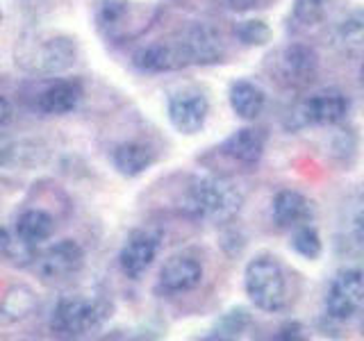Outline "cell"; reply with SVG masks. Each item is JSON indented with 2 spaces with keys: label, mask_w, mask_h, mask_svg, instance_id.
<instances>
[{
  "label": "cell",
  "mask_w": 364,
  "mask_h": 341,
  "mask_svg": "<svg viewBox=\"0 0 364 341\" xmlns=\"http://www.w3.org/2000/svg\"><path fill=\"white\" fill-rule=\"evenodd\" d=\"M189 66H214L225 60V43L221 34L208 23H191L180 37Z\"/></svg>",
  "instance_id": "obj_8"
},
{
  "label": "cell",
  "mask_w": 364,
  "mask_h": 341,
  "mask_svg": "<svg viewBox=\"0 0 364 341\" xmlns=\"http://www.w3.org/2000/svg\"><path fill=\"white\" fill-rule=\"evenodd\" d=\"M159 253V234L151 230H136L128 237V242L119 253V266L125 278L139 280L153 266Z\"/></svg>",
  "instance_id": "obj_12"
},
{
  "label": "cell",
  "mask_w": 364,
  "mask_h": 341,
  "mask_svg": "<svg viewBox=\"0 0 364 341\" xmlns=\"http://www.w3.org/2000/svg\"><path fill=\"white\" fill-rule=\"evenodd\" d=\"M278 75L289 87H307L318 75V55L307 43H289L278 55Z\"/></svg>",
  "instance_id": "obj_10"
},
{
  "label": "cell",
  "mask_w": 364,
  "mask_h": 341,
  "mask_svg": "<svg viewBox=\"0 0 364 341\" xmlns=\"http://www.w3.org/2000/svg\"><path fill=\"white\" fill-rule=\"evenodd\" d=\"M335 39L341 45H360L364 41V7L350 9L335 26Z\"/></svg>",
  "instance_id": "obj_25"
},
{
  "label": "cell",
  "mask_w": 364,
  "mask_h": 341,
  "mask_svg": "<svg viewBox=\"0 0 364 341\" xmlns=\"http://www.w3.org/2000/svg\"><path fill=\"white\" fill-rule=\"evenodd\" d=\"M250 321H253V318H250L248 310H244V307H232V310H228L219 321H216L208 339H221V341L239 339L248 330Z\"/></svg>",
  "instance_id": "obj_22"
},
{
  "label": "cell",
  "mask_w": 364,
  "mask_h": 341,
  "mask_svg": "<svg viewBox=\"0 0 364 341\" xmlns=\"http://www.w3.org/2000/svg\"><path fill=\"white\" fill-rule=\"evenodd\" d=\"M230 107L239 119L255 121L267 107V94L259 85L250 82V80H235L230 85Z\"/></svg>",
  "instance_id": "obj_18"
},
{
  "label": "cell",
  "mask_w": 364,
  "mask_h": 341,
  "mask_svg": "<svg viewBox=\"0 0 364 341\" xmlns=\"http://www.w3.org/2000/svg\"><path fill=\"white\" fill-rule=\"evenodd\" d=\"M16 239L23 244H28L32 248H39L43 242H48L55 232V219L43 210L30 207L26 212L18 214V219L14 223Z\"/></svg>",
  "instance_id": "obj_19"
},
{
  "label": "cell",
  "mask_w": 364,
  "mask_h": 341,
  "mask_svg": "<svg viewBox=\"0 0 364 341\" xmlns=\"http://www.w3.org/2000/svg\"><path fill=\"white\" fill-rule=\"evenodd\" d=\"M360 310H362V323H360V325H362V335H364V303H362Z\"/></svg>",
  "instance_id": "obj_34"
},
{
  "label": "cell",
  "mask_w": 364,
  "mask_h": 341,
  "mask_svg": "<svg viewBox=\"0 0 364 341\" xmlns=\"http://www.w3.org/2000/svg\"><path fill=\"white\" fill-rule=\"evenodd\" d=\"M112 312L114 305L105 296H96V298L71 296L55 305L50 314V330L60 337H85L105 323Z\"/></svg>",
  "instance_id": "obj_3"
},
{
  "label": "cell",
  "mask_w": 364,
  "mask_h": 341,
  "mask_svg": "<svg viewBox=\"0 0 364 341\" xmlns=\"http://www.w3.org/2000/svg\"><path fill=\"white\" fill-rule=\"evenodd\" d=\"M244 289L250 303L269 314L282 312L289 303L287 273L273 255H257L248 261L244 271Z\"/></svg>",
  "instance_id": "obj_2"
},
{
  "label": "cell",
  "mask_w": 364,
  "mask_h": 341,
  "mask_svg": "<svg viewBox=\"0 0 364 341\" xmlns=\"http://www.w3.org/2000/svg\"><path fill=\"white\" fill-rule=\"evenodd\" d=\"M330 157H333L339 166H344L348 170V166L355 162V157H358V134H355V130L341 128L333 134V139H330Z\"/></svg>",
  "instance_id": "obj_26"
},
{
  "label": "cell",
  "mask_w": 364,
  "mask_h": 341,
  "mask_svg": "<svg viewBox=\"0 0 364 341\" xmlns=\"http://www.w3.org/2000/svg\"><path fill=\"white\" fill-rule=\"evenodd\" d=\"M353 242H355V246L364 253V207L355 214V219H353Z\"/></svg>",
  "instance_id": "obj_28"
},
{
  "label": "cell",
  "mask_w": 364,
  "mask_h": 341,
  "mask_svg": "<svg viewBox=\"0 0 364 341\" xmlns=\"http://www.w3.org/2000/svg\"><path fill=\"white\" fill-rule=\"evenodd\" d=\"M350 112V98L346 94H341L339 89H323L318 94L301 100L289 114L287 128L299 130L305 125H333L344 123Z\"/></svg>",
  "instance_id": "obj_5"
},
{
  "label": "cell",
  "mask_w": 364,
  "mask_h": 341,
  "mask_svg": "<svg viewBox=\"0 0 364 341\" xmlns=\"http://www.w3.org/2000/svg\"><path fill=\"white\" fill-rule=\"evenodd\" d=\"M330 0H294L291 23L296 30H310L326 18Z\"/></svg>",
  "instance_id": "obj_24"
},
{
  "label": "cell",
  "mask_w": 364,
  "mask_h": 341,
  "mask_svg": "<svg viewBox=\"0 0 364 341\" xmlns=\"http://www.w3.org/2000/svg\"><path fill=\"white\" fill-rule=\"evenodd\" d=\"M0 23H3V7H0Z\"/></svg>",
  "instance_id": "obj_35"
},
{
  "label": "cell",
  "mask_w": 364,
  "mask_h": 341,
  "mask_svg": "<svg viewBox=\"0 0 364 341\" xmlns=\"http://www.w3.org/2000/svg\"><path fill=\"white\" fill-rule=\"evenodd\" d=\"M39 307V298L26 284H14L9 287L0 303V321L5 323H18L23 318L32 316Z\"/></svg>",
  "instance_id": "obj_21"
},
{
  "label": "cell",
  "mask_w": 364,
  "mask_h": 341,
  "mask_svg": "<svg viewBox=\"0 0 364 341\" xmlns=\"http://www.w3.org/2000/svg\"><path fill=\"white\" fill-rule=\"evenodd\" d=\"M244 196L230 180L216 175H193L182 193V212L189 219L228 225L239 214Z\"/></svg>",
  "instance_id": "obj_1"
},
{
  "label": "cell",
  "mask_w": 364,
  "mask_h": 341,
  "mask_svg": "<svg viewBox=\"0 0 364 341\" xmlns=\"http://www.w3.org/2000/svg\"><path fill=\"white\" fill-rule=\"evenodd\" d=\"M155 14L141 18V7L128 0H100L96 7V26L102 37L114 41L134 39L151 28Z\"/></svg>",
  "instance_id": "obj_6"
},
{
  "label": "cell",
  "mask_w": 364,
  "mask_h": 341,
  "mask_svg": "<svg viewBox=\"0 0 364 341\" xmlns=\"http://www.w3.org/2000/svg\"><path fill=\"white\" fill-rule=\"evenodd\" d=\"M289 246L294 248V253H299L303 259H318L323 253V242H321V234L318 230L312 225V223H305V225H299L291 230V242Z\"/></svg>",
  "instance_id": "obj_23"
},
{
  "label": "cell",
  "mask_w": 364,
  "mask_h": 341,
  "mask_svg": "<svg viewBox=\"0 0 364 341\" xmlns=\"http://www.w3.org/2000/svg\"><path fill=\"white\" fill-rule=\"evenodd\" d=\"M267 148V132L262 128H239L221 141L219 151L242 166H257Z\"/></svg>",
  "instance_id": "obj_17"
},
{
  "label": "cell",
  "mask_w": 364,
  "mask_h": 341,
  "mask_svg": "<svg viewBox=\"0 0 364 341\" xmlns=\"http://www.w3.org/2000/svg\"><path fill=\"white\" fill-rule=\"evenodd\" d=\"M11 117H14V112H11L9 100L0 94V128H5V125L11 121Z\"/></svg>",
  "instance_id": "obj_31"
},
{
  "label": "cell",
  "mask_w": 364,
  "mask_h": 341,
  "mask_svg": "<svg viewBox=\"0 0 364 341\" xmlns=\"http://www.w3.org/2000/svg\"><path fill=\"white\" fill-rule=\"evenodd\" d=\"M358 77H360V87L364 89V60H362V64H360V73H358Z\"/></svg>",
  "instance_id": "obj_33"
},
{
  "label": "cell",
  "mask_w": 364,
  "mask_h": 341,
  "mask_svg": "<svg viewBox=\"0 0 364 341\" xmlns=\"http://www.w3.org/2000/svg\"><path fill=\"white\" fill-rule=\"evenodd\" d=\"M235 37L242 41L244 45H253V48H259V45H267L273 37L271 28L267 26L264 21L259 18H248L237 23L235 28Z\"/></svg>",
  "instance_id": "obj_27"
},
{
  "label": "cell",
  "mask_w": 364,
  "mask_h": 341,
  "mask_svg": "<svg viewBox=\"0 0 364 341\" xmlns=\"http://www.w3.org/2000/svg\"><path fill=\"white\" fill-rule=\"evenodd\" d=\"M9 242H11V237H9V232H7V227L0 225V253H5L7 246H9Z\"/></svg>",
  "instance_id": "obj_32"
},
{
  "label": "cell",
  "mask_w": 364,
  "mask_h": 341,
  "mask_svg": "<svg viewBox=\"0 0 364 341\" xmlns=\"http://www.w3.org/2000/svg\"><path fill=\"white\" fill-rule=\"evenodd\" d=\"M155 162L151 146L141 141H125L112 151V164L125 178H136Z\"/></svg>",
  "instance_id": "obj_20"
},
{
  "label": "cell",
  "mask_w": 364,
  "mask_h": 341,
  "mask_svg": "<svg viewBox=\"0 0 364 341\" xmlns=\"http://www.w3.org/2000/svg\"><path fill=\"white\" fill-rule=\"evenodd\" d=\"M203 280V264L191 255H176L164 261L157 276V289L168 296L189 293Z\"/></svg>",
  "instance_id": "obj_13"
},
{
  "label": "cell",
  "mask_w": 364,
  "mask_h": 341,
  "mask_svg": "<svg viewBox=\"0 0 364 341\" xmlns=\"http://www.w3.org/2000/svg\"><path fill=\"white\" fill-rule=\"evenodd\" d=\"M305 330H303V325L299 323V321H291V323H284L280 330H278V335H276V339H305Z\"/></svg>",
  "instance_id": "obj_29"
},
{
  "label": "cell",
  "mask_w": 364,
  "mask_h": 341,
  "mask_svg": "<svg viewBox=\"0 0 364 341\" xmlns=\"http://www.w3.org/2000/svg\"><path fill=\"white\" fill-rule=\"evenodd\" d=\"M264 0H225V5L230 7L237 14H244V11H250V9H257L262 7Z\"/></svg>",
  "instance_id": "obj_30"
},
{
  "label": "cell",
  "mask_w": 364,
  "mask_h": 341,
  "mask_svg": "<svg viewBox=\"0 0 364 341\" xmlns=\"http://www.w3.org/2000/svg\"><path fill=\"white\" fill-rule=\"evenodd\" d=\"M168 121L180 134H198L205 123H208L210 114V100L198 91H180L168 98Z\"/></svg>",
  "instance_id": "obj_9"
},
{
  "label": "cell",
  "mask_w": 364,
  "mask_h": 341,
  "mask_svg": "<svg viewBox=\"0 0 364 341\" xmlns=\"http://www.w3.org/2000/svg\"><path fill=\"white\" fill-rule=\"evenodd\" d=\"M134 66L144 73H168L189 66V62L178 39V41H155L144 45L134 55Z\"/></svg>",
  "instance_id": "obj_16"
},
{
  "label": "cell",
  "mask_w": 364,
  "mask_h": 341,
  "mask_svg": "<svg viewBox=\"0 0 364 341\" xmlns=\"http://www.w3.org/2000/svg\"><path fill=\"white\" fill-rule=\"evenodd\" d=\"M364 303V271L355 266H346L335 273L330 280L323 307L326 316L333 321H348L353 318Z\"/></svg>",
  "instance_id": "obj_7"
},
{
  "label": "cell",
  "mask_w": 364,
  "mask_h": 341,
  "mask_svg": "<svg viewBox=\"0 0 364 341\" xmlns=\"http://www.w3.org/2000/svg\"><path fill=\"white\" fill-rule=\"evenodd\" d=\"M271 216L280 230H294V227L312 223L314 202L305 193L296 189H280L271 202Z\"/></svg>",
  "instance_id": "obj_14"
},
{
  "label": "cell",
  "mask_w": 364,
  "mask_h": 341,
  "mask_svg": "<svg viewBox=\"0 0 364 341\" xmlns=\"http://www.w3.org/2000/svg\"><path fill=\"white\" fill-rule=\"evenodd\" d=\"M39 259V276L48 280H64L77 276L85 269V248L75 239H64L48 246V250L37 257Z\"/></svg>",
  "instance_id": "obj_11"
},
{
  "label": "cell",
  "mask_w": 364,
  "mask_h": 341,
  "mask_svg": "<svg viewBox=\"0 0 364 341\" xmlns=\"http://www.w3.org/2000/svg\"><path fill=\"white\" fill-rule=\"evenodd\" d=\"M16 57H18V66L26 68L28 73L60 75V73H66L68 68L75 64L77 45L71 37L53 34V37L30 41L28 50L18 45Z\"/></svg>",
  "instance_id": "obj_4"
},
{
  "label": "cell",
  "mask_w": 364,
  "mask_h": 341,
  "mask_svg": "<svg viewBox=\"0 0 364 341\" xmlns=\"http://www.w3.org/2000/svg\"><path fill=\"white\" fill-rule=\"evenodd\" d=\"M80 98H82V85L73 77H60L39 91L34 98V107L48 117H64L77 107Z\"/></svg>",
  "instance_id": "obj_15"
}]
</instances>
